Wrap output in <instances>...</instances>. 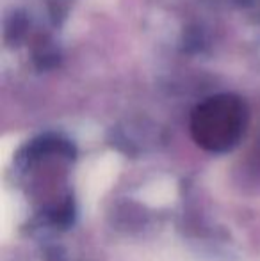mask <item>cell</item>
Returning a JSON list of instances; mask_svg holds the SVG:
<instances>
[{
  "instance_id": "cell-1",
  "label": "cell",
  "mask_w": 260,
  "mask_h": 261,
  "mask_svg": "<svg viewBox=\"0 0 260 261\" xmlns=\"http://www.w3.org/2000/svg\"><path fill=\"white\" fill-rule=\"evenodd\" d=\"M246 126V110L232 96H216L203 101L193 114L191 132L207 151L223 153L239 142Z\"/></svg>"
}]
</instances>
